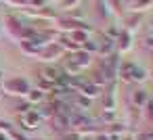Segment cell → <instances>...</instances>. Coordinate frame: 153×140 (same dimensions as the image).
I'll list each match as a JSON object with an SVG mask.
<instances>
[{
  "label": "cell",
  "mask_w": 153,
  "mask_h": 140,
  "mask_svg": "<svg viewBox=\"0 0 153 140\" xmlns=\"http://www.w3.org/2000/svg\"><path fill=\"white\" fill-rule=\"evenodd\" d=\"M132 32H128V29H120V34H117V38H115V52L117 55H124V52H128L134 44H132Z\"/></svg>",
  "instance_id": "8992f818"
},
{
  "label": "cell",
  "mask_w": 153,
  "mask_h": 140,
  "mask_svg": "<svg viewBox=\"0 0 153 140\" xmlns=\"http://www.w3.org/2000/svg\"><path fill=\"white\" fill-rule=\"evenodd\" d=\"M151 25H153V23H151ZM151 36H153V27H151Z\"/></svg>",
  "instance_id": "4316f807"
},
{
  "label": "cell",
  "mask_w": 153,
  "mask_h": 140,
  "mask_svg": "<svg viewBox=\"0 0 153 140\" xmlns=\"http://www.w3.org/2000/svg\"><path fill=\"white\" fill-rule=\"evenodd\" d=\"M149 77V71L136 63H120V69H117V82H124V84H140Z\"/></svg>",
  "instance_id": "6da1fadb"
},
{
  "label": "cell",
  "mask_w": 153,
  "mask_h": 140,
  "mask_svg": "<svg viewBox=\"0 0 153 140\" xmlns=\"http://www.w3.org/2000/svg\"><path fill=\"white\" fill-rule=\"evenodd\" d=\"M143 46H145V48H149V50L153 52V36H151V38H147V40L143 42Z\"/></svg>",
  "instance_id": "603a6c76"
},
{
  "label": "cell",
  "mask_w": 153,
  "mask_h": 140,
  "mask_svg": "<svg viewBox=\"0 0 153 140\" xmlns=\"http://www.w3.org/2000/svg\"><path fill=\"white\" fill-rule=\"evenodd\" d=\"M61 75H63L61 67H55V65H44V67L40 69V75H38V77H42V80H48V82H57Z\"/></svg>",
  "instance_id": "ba28073f"
},
{
  "label": "cell",
  "mask_w": 153,
  "mask_h": 140,
  "mask_svg": "<svg viewBox=\"0 0 153 140\" xmlns=\"http://www.w3.org/2000/svg\"><path fill=\"white\" fill-rule=\"evenodd\" d=\"M151 77H153V71H151Z\"/></svg>",
  "instance_id": "f546056e"
},
{
  "label": "cell",
  "mask_w": 153,
  "mask_h": 140,
  "mask_svg": "<svg viewBox=\"0 0 153 140\" xmlns=\"http://www.w3.org/2000/svg\"><path fill=\"white\" fill-rule=\"evenodd\" d=\"M0 36H2V27H0Z\"/></svg>",
  "instance_id": "f1b7e54d"
},
{
  "label": "cell",
  "mask_w": 153,
  "mask_h": 140,
  "mask_svg": "<svg viewBox=\"0 0 153 140\" xmlns=\"http://www.w3.org/2000/svg\"><path fill=\"white\" fill-rule=\"evenodd\" d=\"M0 4H2V0H0Z\"/></svg>",
  "instance_id": "4dcf8cb0"
},
{
  "label": "cell",
  "mask_w": 153,
  "mask_h": 140,
  "mask_svg": "<svg viewBox=\"0 0 153 140\" xmlns=\"http://www.w3.org/2000/svg\"><path fill=\"white\" fill-rule=\"evenodd\" d=\"M82 140H92V138L90 136H82Z\"/></svg>",
  "instance_id": "484cf974"
},
{
  "label": "cell",
  "mask_w": 153,
  "mask_h": 140,
  "mask_svg": "<svg viewBox=\"0 0 153 140\" xmlns=\"http://www.w3.org/2000/svg\"><path fill=\"white\" fill-rule=\"evenodd\" d=\"M32 109H34V107H32L27 100H23V102H19V105L15 107V113H17V115H23V113H27V111H32Z\"/></svg>",
  "instance_id": "2e32d148"
},
{
  "label": "cell",
  "mask_w": 153,
  "mask_h": 140,
  "mask_svg": "<svg viewBox=\"0 0 153 140\" xmlns=\"http://www.w3.org/2000/svg\"><path fill=\"white\" fill-rule=\"evenodd\" d=\"M0 96H2V88H0Z\"/></svg>",
  "instance_id": "83f0119b"
},
{
  "label": "cell",
  "mask_w": 153,
  "mask_h": 140,
  "mask_svg": "<svg viewBox=\"0 0 153 140\" xmlns=\"http://www.w3.org/2000/svg\"><path fill=\"white\" fill-rule=\"evenodd\" d=\"M63 57H65V50H63L57 42L46 44V46L42 48V52H40V61H44L46 65H55V61H59V59H63Z\"/></svg>",
  "instance_id": "3957f363"
},
{
  "label": "cell",
  "mask_w": 153,
  "mask_h": 140,
  "mask_svg": "<svg viewBox=\"0 0 153 140\" xmlns=\"http://www.w3.org/2000/svg\"><path fill=\"white\" fill-rule=\"evenodd\" d=\"M19 123H21V127H23L25 132H32V130H38V127H40L42 117H40V113H38L36 109H32V111L19 115Z\"/></svg>",
  "instance_id": "5b68a950"
},
{
  "label": "cell",
  "mask_w": 153,
  "mask_h": 140,
  "mask_svg": "<svg viewBox=\"0 0 153 140\" xmlns=\"http://www.w3.org/2000/svg\"><path fill=\"white\" fill-rule=\"evenodd\" d=\"M126 23H128V25H126L124 29L132 32V29H134V27L140 23V15H138V13H132V15H128V17H126Z\"/></svg>",
  "instance_id": "5bb4252c"
},
{
  "label": "cell",
  "mask_w": 153,
  "mask_h": 140,
  "mask_svg": "<svg viewBox=\"0 0 153 140\" xmlns=\"http://www.w3.org/2000/svg\"><path fill=\"white\" fill-rule=\"evenodd\" d=\"M0 88H2V94L17 96V98H25L27 92L32 90V84L23 75H13V77H4V82L0 84Z\"/></svg>",
  "instance_id": "7a4b0ae2"
},
{
  "label": "cell",
  "mask_w": 153,
  "mask_h": 140,
  "mask_svg": "<svg viewBox=\"0 0 153 140\" xmlns=\"http://www.w3.org/2000/svg\"><path fill=\"white\" fill-rule=\"evenodd\" d=\"M2 82H4V71L0 69V84H2Z\"/></svg>",
  "instance_id": "d4e9b609"
},
{
  "label": "cell",
  "mask_w": 153,
  "mask_h": 140,
  "mask_svg": "<svg viewBox=\"0 0 153 140\" xmlns=\"http://www.w3.org/2000/svg\"><path fill=\"white\" fill-rule=\"evenodd\" d=\"M59 140H82V136L78 132H74V130H67V132H63L59 136Z\"/></svg>",
  "instance_id": "9a60e30c"
},
{
  "label": "cell",
  "mask_w": 153,
  "mask_h": 140,
  "mask_svg": "<svg viewBox=\"0 0 153 140\" xmlns=\"http://www.w3.org/2000/svg\"><path fill=\"white\" fill-rule=\"evenodd\" d=\"M30 140H32V138H30Z\"/></svg>",
  "instance_id": "1f68e13d"
},
{
  "label": "cell",
  "mask_w": 153,
  "mask_h": 140,
  "mask_svg": "<svg viewBox=\"0 0 153 140\" xmlns=\"http://www.w3.org/2000/svg\"><path fill=\"white\" fill-rule=\"evenodd\" d=\"M149 100H151V96H149V92H147L145 88H134V90L130 92V96H128L130 107L136 109V111H145V107H147Z\"/></svg>",
  "instance_id": "277c9868"
},
{
  "label": "cell",
  "mask_w": 153,
  "mask_h": 140,
  "mask_svg": "<svg viewBox=\"0 0 153 140\" xmlns=\"http://www.w3.org/2000/svg\"><path fill=\"white\" fill-rule=\"evenodd\" d=\"M0 140H11V136H9V132H0Z\"/></svg>",
  "instance_id": "cb8c5ba5"
},
{
  "label": "cell",
  "mask_w": 153,
  "mask_h": 140,
  "mask_svg": "<svg viewBox=\"0 0 153 140\" xmlns=\"http://www.w3.org/2000/svg\"><path fill=\"white\" fill-rule=\"evenodd\" d=\"M90 138H92V140H109V136H107V132H105V130H99V132H94Z\"/></svg>",
  "instance_id": "ac0fdd59"
},
{
  "label": "cell",
  "mask_w": 153,
  "mask_h": 140,
  "mask_svg": "<svg viewBox=\"0 0 153 140\" xmlns=\"http://www.w3.org/2000/svg\"><path fill=\"white\" fill-rule=\"evenodd\" d=\"M113 52H115V40H109V38L103 36V40L99 42V50H97V55H99L101 59H105V57H111Z\"/></svg>",
  "instance_id": "9c48e42d"
},
{
  "label": "cell",
  "mask_w": 153,
  "mask_h": 140,
  "mask_svg": "<svg viewBox=\"0 0 153 140\" xmlns=\"http://www.w3.org/2000/svg\"><path fill=\"white\" fill-rule=\"evenodd\" d=\"M25 100L32 105V107H40L44 100H46V94L42 92V90H38V88H32L30 92H27V96H25Z\"/></svg>",
  "instance_id": "30bf717a"
},
{
  "label": "cell",
  "mask_w": 153,
  "mask_h": 140,
  "mask_svg": "<svg viewBox=\"0 0 153 140\" xmlns=\"http://www.w3.org/2000/svg\"><path fill=\"white\" fill-rule=\"evenodd\" d=\"M9 136H11V140H30L23 132H17V130H11V132H9Z\"/></svg>",
  "instance_id": "e0dca14e"
},
{
  "label": "cell",
  "mask_w": 153,
  "mask_h": 140,
  "mask_svg": "<svg viewBox=\"0 0 153 140\" xmlns=\"http://www.w3.org/2000/svg\"><path fill=\"white\" fill-rule=\"evenodd\" d=\"M90 105H92V98H88V96H84V94L76 92V98H74V107L78 109V113H86V109H90Z\"/></svg>",
  "instance_id": "8fae6325"
},
{
  "label": "cell",
  "mask_w": 153,
  "mask_h": 140,
  "mask_svg": "<svg viewBox=\"0 0 153 140\" xmlns=\"http://www.w3.org/2000/svg\"><path fill=\"white\" fill-rule=\"evenodd\" d=\"M80 2V0H61V7L63 9H69V7H76Z\"/></svg>",
  "instance_id": "44dd1931"
},
{
  "label": "cell",
  "mask_w": 153,
  "mask_h": 140,
  "mask_svg": "<svg viewBox=\"0 0 153 140\" xmlns=\"http://www.w3.org/2000/svg\"><path fill=\"white\" fill-rule=\"evenodd\" d=\"M145 109H147V115H149V121H153V100H149Z\"/></svg>",
  "instance_id": "7402d4cb"
},
{
  "label": "cell",
  "mask_w": 153,
  "mask_h": 140,
  "mask_svg": "<svg viewBox=\"0 0 153 140\" xmlns=\"http://www.w3.org/2000/svg\"><path fill=\"white\" fill-rule=\"evenodd\" d=\"M101 119H103L107 125H109V123H115V119H117V111H115V109H103Z\"/></svg>",
  "instance_id": "4fadbf2b"
},
{
  "label": "cell",
  "mask_w": 153,
  "mask_h": 140,
  "mask_svg": "<svg viewBox=\"0 0 153 140\" xmlns=\"http://www.w3.org/2000/svg\"><path fill=\"white\" fill-rule=\"evenodd\" d=\"M13 130V125L9 123V121H4V119H0V132H11Z\"/></svg>",
  "instance_id": "ffe728a7"
},
{
  "label": "cell",
  "mask_w": 153,
  "mask_h": 140,
  "mask_svg": "<svg viewBox=\"0 0 153 140\" xmlns=\"http://www.w3.org/2000/svg\"><path fill=\"white\" fill-rule=\"evenodd\" d=\"M151 4H153V0H134V2L130 4V9L134 13H138V11H147Z\"/></svg>",
  "instance_id": "7c38bea8"
},
{
  "label": "cell",
  "mask_w": 153,
  "mask_h": 140,
  "mask_svg": "<svg viewBox=\"0 0 153 140\" xmlns=\"http://www.w3.org/2000/svg\"><path fill=\"white\" fill-rule=\"evenodd\" d=\"M4 25H7V29H9V34L13 36V38H21V32H23V27H25V23H21V19L19 17H15V15H7L4 17Z\"/></svg>",
  "instance_id": "52a82bcc"
},
{
  "label": "cell",
  "mask_w": 153,
  "mask_h": 140,
  "mask_svg": "<svg viewBox=\"0 0 153 140\" xmlns=\"http://www.w3.org/2000/svg\"><path fill=\"white\" fill-rule=\"evenodd\" d=\"M2 2H7L11 7H27V0H2Z\"/></svg>",
  "instance_id": "d6986e66"
}]
</instances>
